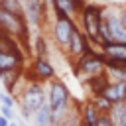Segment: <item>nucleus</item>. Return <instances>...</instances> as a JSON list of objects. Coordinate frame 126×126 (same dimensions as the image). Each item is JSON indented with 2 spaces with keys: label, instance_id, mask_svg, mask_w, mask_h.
<instances>
[{
  "label": "nucleus",
  "instance_id": "20",
  "mask_svg": "<svg viewBox=\"0 0 126 126\" xmlns=\"http://www.w3.org/2000/svg\"><path fill=\"white\" fill-rule=\"evenodd\" d=\"M0 8L24 16V4H22V0H0Z\"/></svg>",
  "mask_w": 126,
  "mask_h": 126
},
{
  "label": "nucleus",
  "instance_id": "22",
  "mask_svg": "<svg viewBox=\"0 0 126 126\" xmlns=\"http://www.w3.org/2000/svg\"><path fill=\"white\" fill-rule=\"evenodd\" d=\"M0 114H2V116H6L8 120H16V114L12 112V108H10V106H4V104H2V106H0Z\"/></svg>",
  "mask_w": 126,
  "mask_h": 126
},
{
  "label": "nucleus",
  "instance_id": "28",
  "mask_svg": "<svg viewBox=\"0 0 126 126\" xmlns=\"http://www.w3.org/2000/svg\"><path fill=\"white\" fill-rule=\"evenodd\" d=\"M89 2H98V4H100V2H104V0H89Z\"/></svg>",
  "mask_w": 126,
  "mask_h": 126
},
{
  "label": "nucleus",
  "instance_id": "26",
  "mask_svg": "<svg viewBox=\"0 0 126 126\" xmlns=\"http://www.w3.org/2000/svg\"><path fill=\"white\" fill-rule=\"evenodd\" d=\"M8 122H10V120H8L6 116H2V114H0V126H8Z\"/></svg>",
  "mask_w": 126,
  "mask_h": 126
},
{
  "label": "nucleus",
  "instance_id": "13",
  "mask_svg": "<svg viewBox=\"0 0 126 126\" xmlns=\"http://www.w3.org/2000/svg\"><path fill=\"white\" fill-rule=\"evenodd\" d=\"M100 114H102V112L93 104L91 98L81 104V120H83V126H96Z\"/></svg>",
  "mask_w": 126,
  "mask_h": 126
},
{
  "label": "nucleus",
  "instance_id": "2",
  "mask_svg": "<svg viewBox=\"0 0 126 126\" xmlns=\"http://www.w3.org/2000/svg\"><path fill=\"white\" fill-rule=\"evenodd\" d=\"M18 100H20V112H22V116L30 120L33 116V112L37 108H41L43 102L47 100V94H45V91L41 87V81H35V79L28 81L26 87L20 91Z\"/></svg>",
  "mask_w": 126,
  "mask_h": 126
},
{
  "label": "nucleus",
  "instance_id": "19",
  "mask_svg": "<svg viewBox=\"0 0 126 126\" xmlns=\"http://www.w3.org/2000/svg\"><path fill=\"white\" fill-rule=\"evenodd\" d=\"M91 100H93V104H94L102 114H108L110 108H112V102H110L104 94H94V96H91Z\"/></svg>",
  "mask_w": 126,
  "mask_h": 126
},
{
  "label": "nucleus",
  "instance_id": "7",
  "mask_svg": "<svg viewBox=\"0 0 126 126\" xmlns=\"http://www.w3.org/2000/svg\"><path fill=\"white\" fill-rule=\"evenodd\" d=\"M89 51H91V41H89L87 33L77 26V28H75V32L71 33V39H69V45H67L65 53H67L69 61L73 63L75 59L83 57V55H85V53H89Z\"/></svg>",
  "mask_w": 126,
  "mask_h": 126
},
{
  "label": "nucleus",
  "instance_id": "8",
  "mask_svg": "<svg viewBox=\"0 0 126 126\" xmlns=\"http://www.w3.org/2000/svg\"><path fill=\"white\" fill-rule=\"evenodd\" d=\"M85 4H87V0H51V10L55 16L79 18Z\"/></svg>",
  "mask_w": 126,
  "mask_h": 126
},
{
  "label": "nucleus",
  "instance_id": "21",
  "mask_svg": "<svg viewBox=\"0 0 126 126\" xmlns=\"http://www.w3.org/2000/svg\"><path fill=\"white\" fill-rule=\"evenodd\" d=\"M14 102H16V100H14L12 93H8V91H6V93H0V104H4V106H10V108H12V106H14Z\"/></svg>",
  "mask_w": 126,
  "mask_h": 126
},
{
  "label": "nucleus",
  "instance_id": "16",
  "mask_svg": "<svg viewBox=\"0 0 126 126\" xmlns=\"http://www.w3.org/2000/svg\"><path fill=\"white\" fill-rule=\"evenodd\" d=\"M22 73H24V67H16V69H10V71H4V73H2L0 81H2V85H4V89H6L8 93H12V94L16 93V87H18V83H20Z\"/></svg>",
  "mask_w": 126,
  "mask_h": 126
},
{
  "label": "nucleus",
  "instance_id": "10",
  "mask_svg": "<svg viewBox=\"0 0 126 126\" xmlns=\"http://www.w3.org/2000/svg\"><path fill=\"white\" fill-rule=\"evenodd\" d=\"M26 53L24 51H0V71H10L16 67H24Z\"/></svg>",
  "mask_w": 126,
  "mask_h": 126
},
{
  "label": "nucleus",
  "instance_id": "23",
  "mask_svg": "<svg viewBox=\"0 0 126 126\" xmlns=\"http://www.w3.org/2000/svg\"><path fill=\"white\" fill-rule=\"evenodd\" d=\"M96 126H114V124H112V120H110V116H108V114H100V118H98Z\"/></svg>",
  "mask_w": 126,
  "mask_h": 126
},
{
  "label": "nucleus",
  "instance_id": "4",
  "mask_svg": "<svg viewBox=\"0 0 126 126\" xmlns=\"http://www.w3.org/2000/svg\"><path fill=\"white\" fill-rule=\"evenodd\" d=\"M0 30L16 37L26 49H30V24L22 14H14L0 8Z\"/></svg>",
  "mask_w": 126,
  "mask_h": 126
},
{
  "label": "nucleus",
  "instance_id": "14",
  "mask_svg": "<svg viewBox=\"0 0 126 126\" xmlns=\"http://www.w3.org/2000/svg\"><path fill=\"white\" fill-rule=\"evenodd\" d=\"M108 83H110V79H108V75H106V71H104V73H100V75H94V77L87 79L83 85L87 87L89 94H91V96H94V94H102V91L106 89V85H108Z\"/></svg>",
  "mask_w": 126,
  "mask_h": 126
},
{
  "label": "nucleus",
  "instance_id": "27",
  "mask_svg": "<svg viewBox=\"0 0 126 126\" xmlns=\"http://www.w3.org/2000/svg\"><path fill=\"white\" fill-rule=\"evenodd\" d=\"M8 126H18V122H16V120H10V122H8Z\"/></svg>",
  "mask_w": 126,
  "mask_h": 126
},
{
  "label": "nucleus",
  "instance_id": "1",
  "mask_svg": "<svg viewBox=\"0 0 126 126\" xmlns=\"http://www.w3.org/2000/svg\"><path fill=\"white\" fill-rule=\"evenodd\" d=\"M47 102L51 106V112H53V118L55 122H59L69 110L71 106L75 104L71 93H69V87L61 81V79H51L49 81V93H47Z\"/></svg>",
  "mask_w": 126,
  "mask_h": 126
},
{
  "label": "nucleus",
  "instance_id": "5",
  "mask_svg": "<svg viewBox=\"0 0 126 126\" xmlns=\"http://www.w3.org/2000/svg\"><path fill=\"white\" fill-rule=\"evenodd\" d=\"M102 14H104V4L98 2H89L83 6L79 20H81V30L87 33L89 41L94 43L98 47V30H100V22H102Z\"/></svg>",
  "mask_w": 126,
  "mask_h": 126
},
{
  "label": "nucleus",
  "instance_id": "18",
  "mask_svg": "<svg viewBox=\"0 0 126 126\" xmlns=\"http://www.w3.org/2000/svg\"><path fill=\"white\" fill-rule=\"evenodd\" d=\"M33 55L35 57H43V59H49V49H47V41L41 33H35L33 37Z\"/></svg>",
  "mask_w": 126,
  "mask_h": 126
},
{
  "label": "nucleus",
  "instance_id": "17",
  "mask_svg": "<svg viewBox=\"0 0 126 126\" xmlns=\"http://www.w3.org/2000/svg\"><path fill=\"white\" fill-rule=\"evenodd\" d=\"M55 126H83V120H81V104L75 100V104L71 106V110L59 122H55Z\"/></svg>",
  "mask_w": 126,
  "mask_h": 126
},
{
  "label": "nucleus",
  "instance_id": "6",
  "mask_svg": "<svg viewBox=\"0 0 126 126\" xmlns=\"http://www.w3.org/2000/svg\"><path fill=\"white\" fill-rule=\"evenodd\" d=\"M75 28H77L75 18H71V16H55V22L51 26V37H53V41H55V45L59 49H63V51L67 49L71 33L75 32Z\"/></svg>",
  "mask_w": 126,
  "mask_h": 126
},
{
  "label": "nucleus",
  "instance_id": "11",
  "mask_svg": "<svg viewBox=\"0 0 126 126\" xmlns=\"http://www.w3.org/2000/svg\"><path fill=\"white\" fill-rule=\"evenodd\" d=\"M102 94L112 102V104H120L126 102V81H116V83H108L106 89L102 91Z\"/></svg>",
  "mask_w": 126,
  "mask_h": 126
},
{
  "label": "nucleus",
  "instance_id": "15",
  "mask_svg": "<svg viewBox=\"0 0 126 126\" xmlns=\"http://www.w3.org/2000/svg\"><path fill=\"white\" fill-rule=\"evenodd\" d=\"M32 122H33V126H55V118H53V112H51V106L47 100L43 102L41 108H37L33 112Z\"/></svg>",
  "mask_w": 126,
  "mask_h": 126
},
{
  "label": "nucleus",
  "instance_id": "24",
  "mask_svg": "<svg viewBox=\"0 0 126 126\" xmlns=\"http://www.w3.org/2000/svg\"><path fill=\"white\" fill-rule=\"evenodd\" d=\"M118 18H120L122 26L126 28V4H124V6H118Z\"/></svg>",
  "mask_w": 126,
  "mask_h": 126
},
{
  "label": "nucleus",
  "instance_id": "12",
  "mask_svg": "<svg viewBox=\"0 0 126 126\" xmlns=\"http://www.w3.org/2000/svg\"><path fill=\"white\" fill-rule=\"evenodd\" d=\"M104 59H114V61H126V43L122 41H108L106 45L100 47Z\"/></svg>",
  "mask_w": 126,
  "mask_h": 126
},
{
  "label": "nucleus",
  "instance_id": "29",
  "mask_svg": "<svg viewBox=\"0 0 126 126\" xmlns=\"http://www.w3.org/2000/svg\"><path fill=\"white\" fill-rule=\"evenodd\" d=\"M0 77H2V71H0Z\"/></svg>",
  "mask_w": 126,
  "mask_h": 126
},
{
  "label": "nucleus",
  "instance_id": "9",
  "mask_svg": "<svg viewBox=\"0 0 126 126\" xmlns=\"http://www.w3.org/2000/svg\"><path fill=\"white\" fill-rule=\"evenodd\" d=\"M55 77V67L49 63V59L35 57L32 63V79L35 81H51Z\"/></svg>",
  "mask_w": 126,
  "mask_h": 126
},
{
  "label": "nucleus",
  "instance_id": "30",
  "mask_svg": "<svg viewBox=\"0 0 126 126\" xmlns=\"http://www.w3.org/2000/svg\"><path fill=\"white\" fill-rule=\"evenodd\" d=\"M22 2H24V0H22Z\"/></svg>",
  "mask_w": 126,
  "mask_h": 126
},
{
  "label": "nucleus",
  "instance_id": "3",
  "mask_svg": "<svg viewBox=\"0 0 126 126\" xmlns=\"http://www.w3.org/2000/svg\"><path fill=\"white\" fill-rule=\"evenodd\" d=\"M71 65H73V75H75L79 81L85 83L87 79L104 73V69H106V59H104V55H102L100 49H98V51H93V49H91V51L85 53L83 57L75 59Z\"/></svg>",
  "mask_w": 126,
  "mask_h": 126
},
{
  "label": "nucleus",
  "instance_id": "25",
  "mask_svg": "<svg viewBox=\"0 0 126 126\" xmlns=\"http://www.w3.org/2000/svg\"><path fill=\"white\" fill-rule=\"evenodd\" d=\"M104 4H110V6H124L126 0H104Z\"/></svg>",
  "mask_w": 126,
  "mask_h": 126
}]
</instances>
